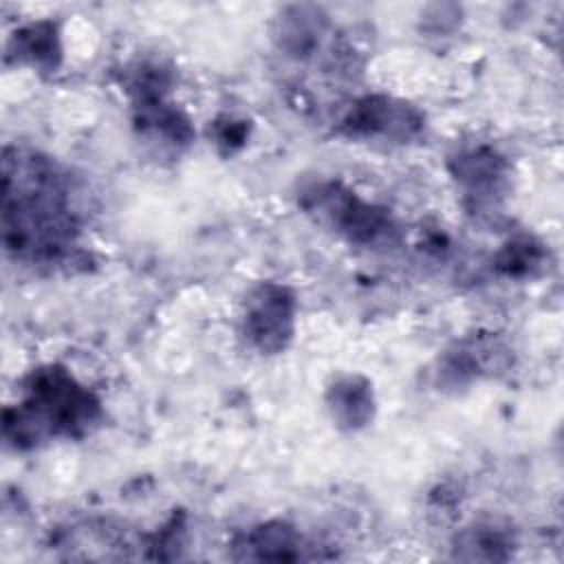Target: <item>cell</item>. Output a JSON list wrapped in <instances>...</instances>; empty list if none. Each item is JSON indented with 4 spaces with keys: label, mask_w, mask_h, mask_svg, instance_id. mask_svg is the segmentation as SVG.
I'll return each mask as SVG.
<instances>
[{
    "label": "cell",
    "mask_w": 564,
    "mask_h": 564,
    "mask_svg": "<svg viewBox=\"0 0 564 564\" xmlns=\"http://www.w3.org/2000/svg\"><path fill=\"white\" fill-rule=\"evenodd\" d=\"M79 234L66 172L48 156L7 148L2 159V245L29 264L62 262Z\"/></svg>",
    "instance_id": "obj_1"
},
{
    "label": "cell",
    "mask_w": 564,
    "mask_h": 564,
    "mask_svg": "<svg viewBox=\"0 0 564 564\" xmlns=\"http://www.w3.org/2000/svg\"><path fill=\"white\" fill-rule=\"evenodd\" d=\"M101 419L99 399L57 364L33 370L24 381V399L4 410V438L26 449L48 436L79 438Z\"/></svg>",
    "instance_id": "obj_2"
},
{
    "label": "cell",
    "mask_w": 564,
    "mask_h": 564,
    "mask_svg": "<svg viewBox=\"0 0 564 564\" xmlns=\"http://www.w3.org/2000/svg\"><path fill=\"white\" fill-rule=\"evenodd\" d=\"M302 205L357 245L377 247L397 234L394 220L383 207L366 203L339 183L311 185L302 192Z\"/></svg>",
    "instance_id": "obj_3"
},
{
    "label": "cell",
    "mask_w": 564,
    "mask_h": 564,
    "mask_svg": "<svg viewBox=\"0 0 564 564\" xmlns=\"http://www.w3.org/2000/svg\"><path fill=\"white\" fill-rule=\"evenodd\" d=\"M295 330V297L275 282L258 284L245 306V335L262 352L286 348Z\"/></svg>",
    "instance_id": "obj_4"
},
{
    "label": "cell",
    "mask_w": 564,
    "mask_h": 564,
    "mask_svg": "<svg viewBox=\"0 0 564 564\" xmlns=\"http://www.w3.org/2000/svg\"><path fill=\"white\" fill-rule=\"evenodd\" d=\"M341 126L348 137L410 141L423 130V115L405 101L368 95L350 106Z\"/></svg>",
    "instance_id": "obj_5"
},
{
    "label": "cell",
    "mask_w": 564,
    "mask_h": 564,
    "mask_svg": "<svg viewBox=\"0 0 564 564\" xmlns=\"http://www.w3.org/2000/svg\"><path fill=\"white\" fill-rule=\"evenodd\" d=\"M452 163V174L463 185L467 196L478 203L494 200L507 174L502 156H498L491 148L480 145L456 154Z\"/></svg>",
    "instance_id": "obj_6"
},
{
    "label": "cell",
    "mask_w": 564,
    "mask_h": 564,
    "mask_svg": "<svg viewBox=\"0 0 564 564\" xmlns=\"http://www.w3.org/2000/svg\"><path fill=\"white\" fill-rule=\"evenodd\" d=\"M240 551L238 560H271V562H289L304 557V540L300 531L282 520H271L249 529L236 542Z\"/></svg>",
    "instance_id": "obj_7"
},
{
    "label": "cell",
    "mask_w": 564,
    "mask_h": 564,
    "mask_svg": "<svg viewBox=\"0 0 564 564\" xmlns=\"http://www.w3.org/2000/svg\"><path fill=\"white\" fill-rule=\"evenodd\" d=\"M328 408L337 425L346 430H359L372 419L375 399L368 381L359 377L339 379L328 390Z\"/></svg>",
    "instance_id": "obj_8"
},
{
    "label": "cell",
    "mask_w": 564,
    "mask_h": 564,
    "mask_svg": "<svg viewBox=\"0 0 564 564\" xmlns=\"http://www.w3.org/2000/svg\"><path fill=\"white\" fill-rule=\"evenodd\" d=\"M11 55L18 62H29L31 66L53 70L59 62V42L55 26L51 22H40L18 31L11 40L7 57Z\"/></svg>",
    "instance_id": "obj_9"
},
{
    "label": "cell",
    "mask_w": 564,
    "mask_h": 564,
    "mask_svg": "<svg viewBox=\"0 0 564 564\" xmlns=\"http://www.w3.org/2000/svg\"><path fill=\"white\" fill-rule=\"evenodd\" d=\"M511 540L507 533H502L496 527H471L463 531L456 540V557L460 560H507L511 555L509 551Z\"/></svg>",
    "instance_id": "obj_10"
},
{
    "label": "cell",
    "mask_w": 564,
    "mask_h": 564,
    "mask_svg": "<svg viewBox=\"0 0 564 564\" xmlns=\"http://www.w3.org/2000/svg\"><path fill=\"white\" fill-rule=\"evenodd\" d=\"M540 262V251L535 245H531L529 240H520V242H509L500 258H498V267L509 273V275H522V273H531L533 267H538Z\"/></svg>",
    "instance_id": "obj_11"
}]
</instances>
